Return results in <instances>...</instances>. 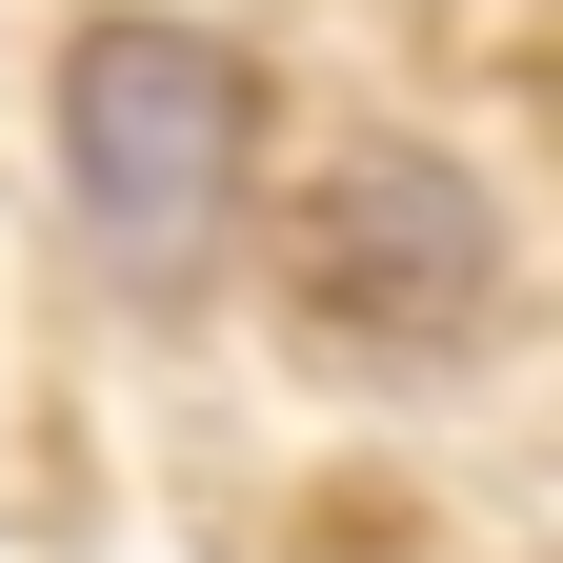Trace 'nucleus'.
Returning a JSON list of instances; mask_svg holds the SVG:
<instances>
[{"label":"nucleus","mask_w":563,"mask_h":563,"mask_svg":"<svg viewBox=\"0 0 563 563\" xmlns=\"http://www.w3.org/2000/svg\"><path fill=\"white\" fill-rule=\"evenodd\" d=\"M242 141H262V60H242L222 21L121 0V21L60 41V181H81V222H101L141 282H201V262H222Z\"/></svg>","instance_id":"f257e3e1"},{"label":"nucleus","mask_w":563,"mask_h":563,"mask_svg":"<svg viewBox=\"0 0 563 563\" xmlns=\"http://www.w3.org/2000/svg\"><path fill=\"white\" fill-rule=\"evenodd\" d=\"M282 282H302V322L363 342V363H463V342L504 322V201H483L443 141H363V162H322V201L282 222Z\"/></svg>","instance_id":"f03ea898"}]
</instances>
